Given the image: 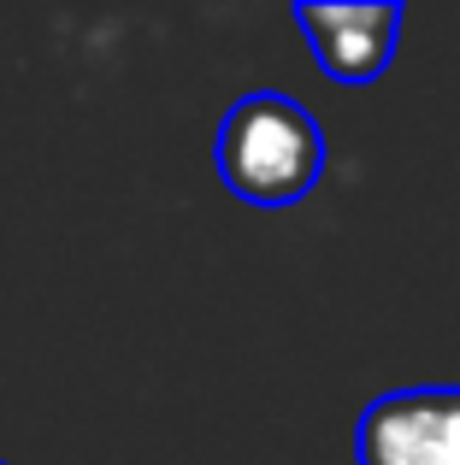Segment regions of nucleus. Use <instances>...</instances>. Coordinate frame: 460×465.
I'll use <instances>...</instances> for the list:
<instances>
[{
  "label": "nucleus",
  "mask_w": 460,
  "mask_h": 465,
  "mask_svg": "<svg viewBox=\"0 0 460 465\" xmlns=\"http://www.w3.org/2000/svg\"><path fill=\"white\" fill-rule=\"evenodd\" d=\"M213 159H219V177L236 201L265 206V213L295 206L325 177V124L289 94L254 89L225 113Z\"/></svg>",
  "instance_id": "1"
},
{
  "label": "nucleus",
  "mask_w": 460,
  "mask_h": 465,
  "mask_svg": "<svg viewBox=\"0 0 460 465\" xmlns=\"http://www.w3.org/2000/svg\"><path fill=\"white\" fill-rule=\"evenodd\" d=\"M360 465H460V389L419 383L390 389L360 412Z\"/></svg>",
  "instance_id": "2"
},
{
  "label": "nucleus",
  "mask_w": 460,
  "mask_h": 465,
  "mask_svg": "<svg viewBox=\"0 0 460 465\" xmlns=\"http://www.w3.org/2000/svg\"><path fill=\"white\" fill-rule=\"evenodd\" d=\"M295 24L313 42V59H319L325 77L343 83V89H366L390 71L407 12L395 0H372V6H313V0H301Z\"/></svg>",
  "instance_id": "3"
},
{
  "label": "nucleus",
  "mask_w": 460,
  "mask_h": 465,
  "mask_svg": "<svg viewBox=\"0 0 460 465\" xmlns=\"http://www.w3.org/2000/svg\"><path fill=\"white\" fill-rule=\"evenodd\" d=\"M0 465H6V460H0Z\"/></svg>",
  "instance_id": "4"
}]
</instances>
